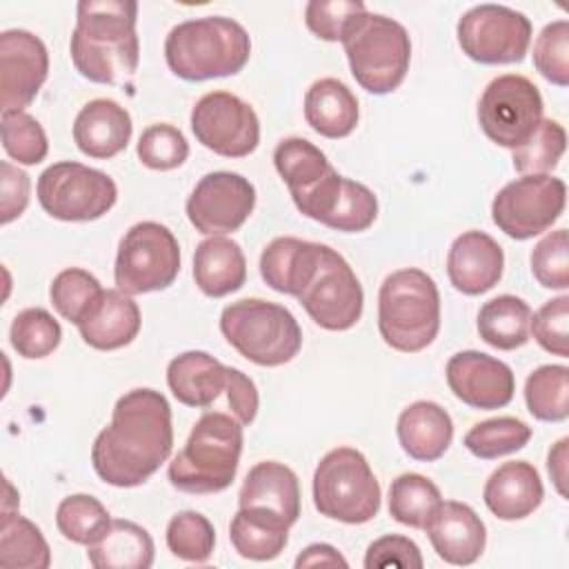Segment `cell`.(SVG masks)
I'll return each instance as SVG.
<instances>
[{
  "instance_id": "1f68e13d",
  "label": "cell",
  "mask_w": 569,
  "mask_h": 569,
  "mask_svg": "<svg viewBox=\"0 0 569 569\" xmlns=\"http://www.w3.org/2000/svg\"><path fill=\"white\" fill-rule=\"evenodd\" d=\"M531 307L511 293L487 300L478 311L480 338L500 351H513L529 342Z\"/></svg>"
},
{
  "instance_id": "2e32d148",
  "label": "cell",
  "mask_w": 569,
  "mask_h": 569,
  "mask_svg": "<svg viewBox=\"0 0 569 569\" xmlns=\"http://www.w3.org/2000/svg\"><path fill=\"white\" fill-rule=\"evenodd\" d=\"M256 207L253 184L233 171H211L187 198V218L204 236L238 231Z\"/></svg>"
},
{
  "instance_id": "f1b7e54d",
  "label": "cell",
  "mask_w": 569,
  "mask_h": 569,
  "mask_svg": "<svg viewBox=\"0 0 569 569\" xmlns=\"http://www.w3.org/2000/svg\"><path fill=\"white\" fill-rule=\"evenodd\" d=\"M358 98L338 78H320L305 93V120L325 138H345L358 124Z\"/></svg>"
},
{
  "instance_id": "ee69618b",
  "label": "cell",
  "mask_w": 569,
  "mask_h": 569,
  "mask_svg": "<svg viewBox=\"0 0 569 569\" xmlns=\"http://www.w3.org/2000/svg\"><path fill=\"white\" fill-rule=\"evenodd\" d=\"M136 153L144 167L153 171H171L187 160L189 142L178 127L158 122L140 133Z\"/></svg>"
},
{
  "instance_id": "9a60e30c",
  "label": "cell",
  "mask_w": 569,
  "mask_h": 569,
  "mask_svg": "<svg viewBox=\"0 0 569 569\" xmlns=\"http://www.w3.org/2000/svg\"><path fill=\"white\" fill-rule=\"evenodd\" d=\"M298 300L318 327L347 331L362 316L365 293L351 264L336 249L322 244L318 271Z\"/></svg>"
},
{
  "instance_id": "d590c367",
  "label": "cell",
  "mask_w": 569,
  "mask_h": 569,
  "mask_svg": "<svg viewBox=\"0 0 569 569\" xmlns=\"http://www.w3.org/2000/svg\"><path fill=\"white\" fill-rule=\"evenodd\" d=\"M529 413L542 422H562L569 416V369L565 365H542L525 382Z\"/></svg>"
},
{
  "instance_id": "f546056e",
  "label": "cell",
  "mask_w": 569,
  "mask_h": 569,
  "mask_svg": "<svg viewBox=\"0 0 569 569\" xmlns=\"http://www.w3.org/2000/svg\"><path fill=\"white\" fill-rule=\"evenodd\" d=\"M289 522L262 507H240L229 525L233 549L247 558L267 562L278 558L289 542Z\"/></svg>"
},
{
  "instance_id": "e0dca14e",
  "label": "cell",
  "mask_w": 569,
  "mask_h": 569,
  "mask_svg": "<svg viewBox=\"0 0 569 569\" xmlns=\"http://www.w3.org/2000/svg\"><path fill=\"white\" fill-rule=\"evenodd\" d=\"M49 73L44 42L27 29L0 33V109L4 113L24 111Z\"/></svg>"
},
{
  "instance_id": "836d02e7",
  "label": "cell",
  "mask_w": 569,
  "mask_h": 569,
  "mask_svg": "<svg viewBox=\"0 0 569 569\" xmlns=\"http://www.w3.org/2000/svg\"><path fill=\"white\" fill-rule=\"evenodd\" d=\"M0 565L4 569H47L51 551L42 531L18 509L2 511L0 520Z\"/></svg>"
},
{
  "instance_id": "b9f144b4",
  "label": "cell",
  "mask_w": 569,
  "mask_h": 569,
  "mask_svg": "<svg viewBox=\"0 0 569 569\" xmlns=\"http://www.w3.org/2000/svg\"><path fill=\"white\" fill-rule=\"evenodd\" d=\"M169 551L187 562H207L213 553L216 531L207 516L198 511H180L167 525Z\"/></svg>"
},
{
  "instance_id": "9c48e42d",
  "label": "cell",
  "mask_w": 569,
  "mask_h": 569,
  "mask_svg": "<svg viewBox=\"0 0 569 569\" xmlns=\"http://www.w3.org/2000/svg\"><path fill=\"white\" fill-rule=\"evenodd\" d=\"M180 271V244L160 222H136L116 253V287L127 296L160 291L173 284Z\"/></svg>"
},
{
  "instance_id": "ab89813d",
  "label": "cell",
  "mask_w": 569,
  "mask_h": 569,
  "mask_svg": "<svg viewBox=\"0 0 569 569\" xmlns=\"http://www.w3.org/2000/svg\"><path fill=\"white\" fill-rule=\"evenodd\" d=\"M11 347L27 360H40L53 353L62 340L60 322L40 307L22 309L9 329Z\"/></svg>"
},
{
  "instance_id": "484cf974",
  "label": "cell",
  "mask_w": 569,
  "mask_h": 569,
  "mask_svg": "<svg viewBox=\"0 0 569 569\" xmlns=\"http://www.w3.org/2000/svg\"><path fill=\"white\" fill-rule=\"evenodd\" d=\"M240 507H262L282 516L289 525L300 518L298 476L282 462L264 460L249 469L238 493Z\"/></svg>"
},
{
  "instance_id": "4316f807",
  "label": "cell",
  "mask_w": 569,
  "mask_h": 569,
  "mask_svg": "<svg viewBox=\"0 0 569 569\" xmlns=\"http://www.w3.org/2000/svg\"><path fill=\"white\" fill-rule=\"evenodd\" d=\"M167 385L178 402L207 409L227 387V367L207 351H184L169 362Z\"/></svg>"
},
{
  "instance_id": "7402d4cb",
  "label": "cell",
  "mask_w": 569,
  "mask_h": 569,
  "mask_svg": "<svg viewBox=\"0 0 569 569\" xmlns=\"http://www.w3.org/2000/svg\"><path fill=\"white\" fill-rule=\"evenodd\" d=\"M487 509L500 520H522L531 516L545 498V487L536 467L527 460L500 465L485 482Z\"/></svg>"
},
{
  "instance_id": "11a10c76",
  "label": "cell",
  "mask_w": 569,
  "mask_h": 569,
  "mask_svg": "<svg viewBox=\"0 0 569 569\" xmlns=\"http://www.w3.org/2000/svg\"><path fill=\"white\" fill-rule=\"evenodd\" d=\"M569 438H560L551 449H549V453H547V471H549V476H551V480H553V487H556V491L562 496V498H567V476H569V465H567V460H569Z\"/></svg>"
},
{
  "instance_id": "ac0fdd59",
  "label": "cell",
  "mask_w": 569,
  "mask_h": 569,
  "mask_svg": "<svg viewBox=\"0 0 569 569\" xmlns=\"http://www.w3.org/2000/svg\"><path fill=\"white\" fill-rule=\"evenodd\" d=\"M445 373L453 396L471 409H502L516 391L511 367L482 351L453 353Z\"/></svg>"
},
{
  "instance_id": "603a6c76",
  "label": "cell",
  "mask_w": 569,
  "mask_h": 569,
  "mask_svg": "<svg viewBox=\"0 0 569 569\" xmlns=\"http://www.w3.org/2000/svg\"><path fill=\"white\" fill-rule=\"evenodd\" d=\"M320 256V242H309L293 236L273 238L260 253V276L273 291L298 298L313 280Z\"/></svg>"
},
{
  "instance_id": "4dcf8cb0",
  "label": "cell",
  "mask_w": 569,
  "mask_h": 569,
  "mask_svg": "<svg viewBox=\"0 0 569 569\" xmlns=\"http://www.w3.org/2000/svg\"><path fill=\"white\" fill-rule=\"evenodd\" d=\"M153 553L149 531L122 518L111 520L107 533L87 547V558L96 569H149Z\"/></svg>"
},
{
  "instance_id": "74e56055",
  "label": "cell",
  "mask_w": 569,
  "mask_h": 569,
  "mask_svg": "<svg viewBox=\"0 0 569 569\" xmlns=\"http://www.w3.org/2000/svg\"><path fill=\"white\" fill-rule=\"evenodd\" d=\"M531 438V427L513 416H498L476 422L465 433V447L480 460H496L520 451Z\"/></svg>"
},
{
  "instance_id": "7a4b0ae2",
  "label": "cell",
  "mask_w": 569,
  "mask_h": 569,
  "mask_svg": "<svg viewBox=\"0 0 569 569\" xmlns=\"http://www.w3.org/2000/svg\"><path fill=\"white\" fill-rule=\"evenodd\" d=\"M138 2L80 0L69 53L76 71L98 84L127 82L140 62Z\"/></svg>"
},
{
  "instance_id": "c3c4849f",
  "label": "cell",
  "mask_w": 569,
  "mask_h": 569,
  "mask_svg": "<svg viewBox=\"0 0 569 569\" xmlns=\"http://www.w3.org/2000/svg\"><path fill=\"white\" fill-rule=\"evenodd\" d=\"M367 11L360 0H311L305 7V22L313 36L327 42H342L347 29Z\"/></svg>"
},
{
  "instance_id": "3957f363",
  "label": "cell",
  "mask_w": 569,
  "mask_h": 569,
  "mask_svg": "<svg viewBox=\"0 0 569 569\" xmlns=\"http://www.w3.org/2000/svg\"><path fill=\"white\" fill-rule=\"evenodd\" d=\"M251 38L233 18L204 16L176 24L164 40L169 69L189 82L227 78L249 62Z\"/></svg>"
},
{
  "instance_id": "5b68a950",
  "label": "cell",
  "mask_w": 569,
  "mask_h": 569,
  "mask_svg": "<svg viewBox=\"0 0 569 569\" xmlns=\"http://www.w3.org/2000/svg\"><path fill=\"white\" fill-rule=\"evenodd\" d=\"M378 331L402 353L427 349L440 331V293L433 278L416 267L389 273L378 291Z\"/></svg>"
},
{
  "instance_id": "60d3db41",
  "label": "cell",
  "mask_w": 569,
  "mask_h": 569,
  "mask_svg": "<svg viewBox=\"0 0 569 569\" xmlns=\"http://www.w3.org/2000/svg\"><path fill=\"white\" fill-rule=\"evenodd\" d=\"M567 149V133L558 120L542 118L536 131L513 149V169L520 176H540L558 167Z\"/></svg>"
},
{
  "instance_id": "8d00e7d4",
  "label": "cell",
  "mask_w": 569,
  "mask_h": 569,
  "mask_svg": "<svg viewBox=\"0 0 569 569\" xmlns=\"http://www.w3.org/2000/svg\"><path fill=\"white\" fill-rule=\"evenodd\" d=\"M56 525L67 540L89 547L107 533L111 516L98 498L89 493H71L60 500L56 509Z\"/></svg>"
},
{
  "instance_id": "30bf717a",
  "label": "cell",
  "mask_w": 569,
  "mask_h": 569,
  "mask_svg": "<svg viewBox=\"0 0 569 569\" xmlns=\"http://www.w3.org/2000/svg\"><path fill=\"white\" fill-rule=\"evenodd\" d=\"M38 202L56 220L89 222L102 218L118 200V187L104 171L64 160L38 178Z\"/></svg>"
},
{
  "instance_id": "8992f818",
  "label": "cell",
  "mask_w": 569,
  "mask_h": 569,
  "mask_svg": "<svg viewBox=\"0 0 569 569\" xmlns=\"http://www.w3.org/2000/svg\"><path fill=\"white\" fill-rule=\"evenodd\" d=\"M224 340L249 362L280 367L293 360L302 347V329L296 316L262 298H242L220 313Z\"/></svg>"
},
{
  "instance_id": "52a82bcc",
  "label": "cell",
  "mask_w": 569,
  "mask_h": 569,
  "mask_svg": "<svg viewBox=\"0 0 569 569\" xmlns=\"http://www.w3.org/2000/svg\"><path fill=\"white\" fill-rule=\"evenodd\" d=\"M342 47L356 82L369 93H391L409 71V33L398 20L382 13L358 16L347 29Z\"/></svg>"
},
{
  "instance_id": "db71d44e",
  "label": "cell",
  "mask_w": 569,
  "mask_h": 569,
  "mask_svg": "<svg viewBox=\"0 0 569 569\" xmlns=\"http://www.w3.org/2000/svg\"><path fill=\"white\" fill-rule=\"evenodd\" d=\"M298 569L302 567H349V562L342 558V553L327 545V542H316L309 545L293 562Z\"/></svg>"
},
{
  "instance_id": "d4e9b609",
  "label": "cell",
  "mask_w": 569,
  "mask_h": 569,
  "mask_svg": "<svg viewBox=\"0 0 569 569\" xmlns=\"http://www.w3.org/2000/svg\"><path fill=\"white\" fill-rule=\"evenodd\" d=\"M396 431L402 451L420 462L442 458L453 440L451 416L433 400H418L402 409Z\"/></svg>"
},
{
  "instance_id": "f6af8a7d",
  "label": "cell",
  "mask_w": 569,
  "mask_h": 569,
  "mask_svg": "<svg viewBox=\"0 0 569 569\" xmlns=\"http://www.w3.org/2000/svg\"><path fill=\"white\" fill-rule=\"evenodd\" d=\"M376 216H378V198L373 196V191L362 182L345 178L340 196L322 224L338 231L358 233L369 229Z\"/></svg>"
},
{
  "instance_id": "f35d334b",
  "label": "cell",
  "mask_w": 569,
  "mask_h": 569,
  "mask_svg": "<svg viewBox=\"0 0 569 569\" xmlns=\"http://www.w3.org/2000/svg\"><path fill=\"white\" fill-rule=\"evenodd\" d=\"M102 284L100 280L89 273L87 269L71 267L62 269L49 287V298L53 309L76 327L84 320V316L91 311V307L98 302L102 296Z\"/></svg>"
},
{
  "instance_id": "f5cc1de1",
  "label": "cell",
  "mask_w": 569,
  "mask_h": 569,
  "mask_svg": "<svg viewBox=\"0 0 569 569\" xmlns=\"http://www.w3.org/2000/svg\"><path fill=\"white\" fill-rule=\"evenodd\" d=\"M224 391H227V402L231 407L233 418L242 427L251 425L256 413H258V405H260L258 389H256L253 380L247 373H242L240 369L227 367V387H224Z\"/></svg>"
},
{
  "instance_id": "7c38bea8",
  "label": "cell",
  "mask_w": 569,
  "mask_h": 569,
  "mask_svg": "<svg viewBox=\"0 0 569 569\" xmlns=\"http://www.w3.org/2000/svg\"><path fill=\"white\" fill-rule=\"evenodd\" d=\"M542 120V96L538 87L518 73L493 78L478 102V122L485 136L505 147L518 149Z\"/></svg>"
},
{
  "instance_id": "6da1fadb",
  "label": "cell",
  "mask_w": 569,
  "mask_h": 569,
  "mask_svg": "<svg viewBox=\"0 0 569 569\" xmlns=\"http://www.w3.org/2000/svg\"><path fill=\"white\" fill-rule=\"evenodd\" d=\"M173 449L171 407L156 389H131L118 398L111 422L96 436L91 465L111 487L147 482Z\"/></svg>"
},
{
  "instance_id": "816d5d0a",
  "label": "cell",
  "mask_w": 569,
  "mask_h": 569,
  "mask_svg": "<svg viewBox=\"0 0 569 569\" xmlns=\"http://www.w3.org/2000/svg\"><path fill=\"white\" fill-rule=\"evenodd\" d=\"M2 171V191H0V220L2 224H9L11 220L20 218L29 204V191H31V180L29 176L11 164V162H2L0 164Z\"/></svg>"
},
{
  "instance_id": "ba28073f",
  "label": "cell",
  "mask_w": 569,
  "mask_h": 569,
  "mask_svg": "<svg viewBox=\"0 0 569 569\" xmlns=\"http://www.w3.org/2000/svg\"><path fill=\"white\" fill-rule=\"evenodd\" d=\"M380 482L358 449H331L313 471V505L325 518L345 525L369 522L380 511Z\"/></svg>"
},
{
  "instance_id": "bcb514c9",
  "label": "cell",
  "mask_w": 569,
  "mask_h": 569,
  "mask_svg": "<svg viewBox=\"0 0 569 569\" xmlns=\"http://www.w3.org/2000/svg\"><path fill=\"white\" fill-rule=\"evenodd\" d=\"M533 67L551 84H569V22L553 20L542 27L533 42Z\"/></svg>"
},
{
  "instance_id": "681fc988",
  "label": "cell",
  "mask_w": 569,
  "mask_h": 569,
  "mask_svg": "<svg viewBox=\"0 0 569 569\" xmlns=\"http://www.w3.org/2000/svg\"><path fill=\"white\" fill-rule=\"evenodd\" d=\"M569 296H558L547 300L533 316L529 325V333H533L536 342L560 358L569 356Z\"/></svg>"
},
{
  "instance_id": "7bdbcfd3",
  "label": "cell",
  "mask_w": 569,
  "mask_h": 569,
  "mask_svg": "<svg viewBox=\"0 0 569 569\" xmlns=\"http://www.w3.org/2000/svg\"><path fill=\"white\" fill-rule=\"evenodd\" d=\"M2 147L18 164H38L47 158L49 142L42 124L27 111L2 116Z\"/></svg>"
},
{
  "instance_id": "4fadbf2b",
  "label": "cell",
  "mask_w": 569,
  "mask_h": 569,
  "mask_svg": "<svg viewBox=\"0 0 569 569\" xmlns=\"http://www.w3.org/2000/svg\"><path fill=\"white\" fill-rule=\"evenodd\" d=\"M462 53L480 64L520 62L531 42V22L505 4H476L456 27Z\"/></svg>"
},
{
  "instance_id": "cb8c5ba5",
  "label": "cell",
  "mask_w": 569,
  "mask_h": 569,
  "mask_svg": "<svg viewBox=\"0 0 569 569\" xmlns=\"http://www.w3.org/2000/svg\"><path fill=\"white\" fill-rule=\"evenodd\" d=\"M140 322V309L131 296L120 289H104L78 325V331L89 347L98 351H113L136 340Z\"/></svg>"
},
{
  "instance_id": "f907efd6",
  "label": "cell",
  "mask_w": 569,
  "mask_h": 569,
  "mask_svg": "<svg viewBox=\"0 0 569 569\" xmlns=\"http://www.w3.org/2000/svg\"><path fill=\"white\" fill-rule=\"evenodd\" d=\"M422 565L425 562H422L420 547L411 538L398 536V533H389L373 540L365 553L367 569H387V567L420 569Z\"/></svg>"
},
{
  "instance_id": "7dc6e473",
  "label": "cell",
  "mask_w": 569,
  "mask_h": 569,
  "mask_svg": "<svg viewBox=\"0 0 569 569\" xmlns=\"http://www.w3.org/2000/svg\"><path fill=\"white\" fill-rule=\"evenodd\" d=\"M531 273L545 289L565 291L569 287L567 229H556L536 242L531 251Z\"/></svg>"
},
{
  "instance_id": "277c9868",
  "label": "cell",
  "mask_w": 569,
  "mask_h": 569,
  "mask_svg": "<svg viewBox=\"0 0 569 569\" xmlns=\"http://www.w3.org/2000/svg\"><path fill=\"white\" fill-rule=\"evenodd\" d=\"M240 453L242 425L229 413L207 411L169 462V482L184 493H218L233 482Z\"/></svg>"
},
{
  "instance_id": "ffe728a7",
  "label": "cell",
  "mask_w": 569,
  "mask_h": 569,
  "mask_svg": "<svg viewBox=\"0 0 569 569\" xmlns=\"http://www.w3.org/2000/svg\"><path fill=\"white\" fill-rule=\"evenodd\" d=\"M502 247L485 231H465L449 247L447 276L465 296H480L493 289L502 278Z\"/></svg>"
},
{
  "instance_id": "d6986e66",
  "label": "cell",
  "mask_w": 569,
  "mask_h": 569,
  "mask_svg": "<svg viewBox=\"0 0 569 569\" xmlns=\"http://www.w3.org/2000/svg\"><path fill=\"white\" fill-rule=\"evenodd\" d=\"M433 551L449 565H473L487 545L480 516L465 502L442 500L425 527Z\"/></svg>"
},
{
  "instance_id": "5bb4252c",
  "label": "cell",
  "mask_w": 569,
  "mask_h": 569,
  "mask_svg": "<svg viewBox=\"0 0 569 569\" xmlns=\"http://www.w3.org/2000/svg\"><path fill=\"white\" fill-rule=\"evenodd\" d=\"M196 140L224 158H244L260 142V120L249 102L229 91H209L189 116Z\"/></svg>"
},
{
  "instance_id": "83f0119b",
  "label": "cell",
  "mask_w": 569,
  "mask_h": 569,
  "mask_svg": "<svg viewBox=\"0 0 569 569\" xmlns=\"http://www.w3.org/2000/svg\"><path fill=\"white\" fill-rule=\"evenodd\" d=\"M193 280L209 298L238 291L247 280V260L240 244L224 236H211L198 242L193 253Z\"/></svg>"
},
{
  "instance_id": "e575fe53",
  "label": "cell",
  "mask_w": 569,
  "mask_h": 569,
  "mask_svg": "<svg viewBox=\"0 0 569 569\" xmlns=\"http://www.w3.org/2000/svg\"><path fill=\"white\" fill-rule=\"evenodd\" d=\"M442 502L440 489L420 473H400L389 487V513L396 522L425 529Z\"/></svg>"
},
{
  "instance_id": "44dd1931",
  "label": "cell",
  "mask_w": 569,
  "mask_h": 569,
  "mask_svg": "<svg viewBox=\"0 0 569 569\" xmlns=\"http://www.w3.org/2000/svg\"><path fill=\"white\" fill-rule=\"evenodd\" d=\"M131 131L133 124L129 111L111 98L89 100L73 120L76 147L96 160H109L124 151Z\"/></svg>"
},
{
  "instance_id": "d6a6232c",
  "label": "cell",
  "mask_w": 569,
  "mask_h": 569,
  "mask_svg": "<svg viewBox=\"0 0 569 569\" xmlns=\"http://www.w3.org/2000/svg\"><path fill=\"white\" fill-rule=\"evenodd\" d=\"M273 164L289 187L293 200L309 193L322 178L333 171L327 156L305 138L280 140L273 151Z\"/></svg>"
},
{
  "instance_id": "8fae6325",
  "label": "cell",
  "mask_w": 569,
  "mask_h": 569,
  "mask_svg": "<svg viewBox=\"0 0 569 569\" xmlns=\"http://www.w3.org/2000/svg\"><path fill=\"white\" fill-rule=\"evenodd\" d=\"M567 187L560 178L520 176L507 182L491 202V220L513 240H529L547 231L565 211Z\"/></svg>"
}]
</instances>
